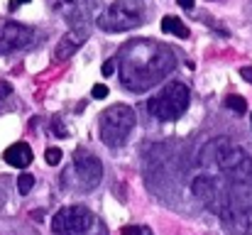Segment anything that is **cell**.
<instances>
[{"label":"cell","instance_id":"7c38bea8","mask_svg":"<svg viewBox=\"0 0 252 235\" xmlns=\"http://www.w3.org/2000/svg\"><path fill=\"white\" fill-rule=\"evenodd\" d=\"M86 42V32L84 30H71L59 44H57V49H54V62L57 64H62V62H66V59H71L74 54H76V49L81 47Z\"/></svg>","mask_w":252,"mask_h":235},{"label":"cell","instance_id":"cb8c5ba5","mask_svg":"<svg viewBox=\"0 0 252 235\" xmlns=\"http://www.w3.org/2000/svg\"><path fill=\"white\" fill-rule=\"evenodd\" d=\"M176 2H179L184 10H193V2H196V0H176Z\"/></svg>","mask_w":252,"mask_h":235},{"label":"cell","instance_id":"e0dca14e","mask_svg":"<svg viewBox=\"0 0 252 235\" xmlns=\"http://www.w3.org/2000/svg\"><path fill=\"white\" fill-rule=\"evenodd\" d=\"M62 150L59 147H49L47 152H44V159H47V164L49 167H57V164H62Z\"/></svg>","mask_w":252,"mask_h":235},{"label":"cell","instance_id":"3957f363","mask_svg":"<svg viewBox=\"0 0 252 235\" xmlns=\"http://www.w3.org/2000/svg\"><path fill=\"white\" fill-rule=\"evenodd\" d=\"M52 228L57 235H108L105 223L86 206H64L54 213Z\"/></svg>","mask_w":252,"mask_h":235},{"label":"cell","instance_id":"ac0fdd59","mask_svg":"<svg viewBox=\"0 0 252 235\" xmlns=\"http://www.w3.org/2000/svg\"><path fill=\"white\" fill-rule=\"evenodd\" d=\"M120 235H152V231L147 226H127V228H123Z\"/></svg>","mask_w":252,"mask_h":235},{"label":"cell","instance_id":"d6986e66","mask_svg":"<svg viewBox=\"0 0 252 235\" xmlns=\"http://www.w3.org/2000/svg\"><path fill=\"white\" fill-rule=\"evenodd\" d=\"M105 96H108V86H105V83H95V86L91 88V98H98V101H100V98H105Z\"/></svg>","mask_w":252,"mask_h":235},{"label":"cell","instance_id":"2e32d148","mask_svg":"<svg viewBox=\"0 0 252 235\" xmlns=\"http://www.w3.org/2000/svg\"><path fill=\"white\" fill-rule=\"evenodd\" d=\"M32 186H34V176H32V174H22V176H17V191H20L22 196L30 194Z\"/></svg>","mask_w":252,"mask_h":235},{"label":"cell","instance_id":"8992f818","mask_svg":"<svg viewBox=\"0 0 252 235\" xmlns=\"http://www.w3.org/2000/svg\"><path fill=\"white\" fill-rule=\"evenodd\" d=\"M248 159H250V157H248V152H245L240 145H235V142H230V140H225V137L211 140V142H206L203 150H201V164L208 167V169H218L220 174H233V171H238L240 167H245Z\"/></svg>","mask_w":252,"mask_h":235},{"label":"cell","instance_id":"44dd1931","mask_svg":"<svg viewBox=\"0 0 252 235\" xmlns=\"http://www.w3.org/2000/svg\"><path fill=\"white\" fill-rule=\"evenodd\" d=\"M113 71H115V62H113V59H108V62L103 64V76H110Z\"/></svg>","mask_w":252,"mask_h":235},{"label":"cell","instance_id":"8fae6325","mask_svg":"<svg viewBox=\"0 0 252 235\" xmlns=\"http://www.w3.org/2000/svg\"><path fill=\"white\" fill-rule=\"evenodd\" d=\"M95 2L98 0H49L52 10L57 15H62L64 20H69L71 25L84 22L86 17L95 10Z\"/></svg>","mask_w":252,"mask_h":235},{"label":"cell","instance_id":"7a4b0ae2","mask_svg":"<svg viewBox=\"0 0 252 235\" xmlns=\"http://www.w3.org/2000/svg\"><path fill=\"white\" fill-rule=\"evenodd\" d=\"M230 184L220 179V208L218 216L228 231L238 235H252V159L238 171L228 174Z\"/></svg>","mask_w":252,"mask_h":235},{"label":"cell","instance_id":"30bf717a","mask_svg":"<svg viewBox=\"0 0 252 235\" xmlns=\"http://www.w3.org/2000/svg\"><path fill=\"white\" fill-rule=\"evenodd\" d=\"M220 176H213V174H198L196 179H193V184H191V189H193V196L208 208V211H213L216 216H218V208H220Z\"/></svg>","mask_w":252,"mask_h":235},{"label":"cell","instance_id":"603a6c76","mask_svg":"<svg viewBox=\"0 0 252 235\" xmlns=\"http://www.w3.org/2000/svg\"><path fill=\"white\" fill-rule=\"evenodd\" d=\"M240 76L245 78L248 83H252V67H243V69H240Z\"/></svg>","mask_w":252,"mask_h":235},{"label":"cell","instance_id":"d4e9b609","mask_svg":"<svg viewBox=\"0 0 252 235\" xmlns=\"http://www.w3.org/2000/svg\"><path fill=\"white\" fill-rule=\"evenodd\" d=\"M32 218H34V221H42L44 213H42V211H32Z\"/></svg>","mask_w":252,"mask_h":235},{"label":"cell","instance_id":"5bb4252c","mask_svg":"<svg viewBox=\"0 0 252 235\" xmlns=\"http://www.w3.org/2000/svg\"><path fill=\"white\" fill-rule=\"evenodd\" d=\"M162 32H164V34H174V37H181V39L189 37V27H186L179 17H174V15H167V17L162 20Z\"/></svg>","mask_w":252,"mask_h":235},{"label":"cell","instance_id":"6da1fadb","mask_svg":"<svg viewBox=\"0 0 252 235\" xmlns=\"http://www.w3.org/2000/svg\"><path fill=\"white\" fill-rule=\"evenodd\" d=\"M174 67H176V54L167 44L155 39H132L118 54L120 83L132 93H142L157 86L162 78L174 71Z\"/></svg>","mask_w":252,"mask_h":235},{"label":"cell","instance_id":"277c9868","mask_svg":"<svg viewBox=\"0 0 252 235\" xmlns=\"http://www.w3.org/2000/svg\"><path fill=\"white\" fill-rule=\"evenodd\" d=\"M137 118H135V110L125 103H115L110 108H105L100 113V120H98V133H100V140L103 145L108 147H123L125 140L130 137L132 128H135Z\"/></svg>","mask_w":252,"mask_h":235},{"label":"cell","instance_id":"5b68a950","mask_svg":"<svg viewBox=\"0 0 252 235\" xmlns=\"http://www.w3.org/2000/svg\"><path fill=\"white\" fill-rule=\"evenodd\" d=\"M103 32H127L145 22V2L142 0H113L95 17Z\"/></svg>","mask_w":252,"mask_h":235},{"label":"cell","instance_id":"ffe728a7","mask_svg":"<svg viewBox=\"0 0 252 235\" xmlns=\"http://www.w3.org/2000/svg\"><path fill=\"white\" fill-rule=\"evenodd\" d=\"M10 93H12V86L7 81H0V98H7Z\"/></svg>","mask_w":252,"mask_h":235},{"label":"cell","instance_id":"ba28073f","mask_svg":"<svg viewBox=\"0 0 252 235\" xmlns=\"http://www.w3.org/2000/svg\"><path fill=\"white\" fill-rule=\"evenodd\" d=\"M34 30L12 20L0 22V54H12L20 49H27L34 44Z\"/></svg>","mask_w":252,"mask_h":235},{"label":"cell","instance_id":"484cf974","mask_svg":"<svg viewBox=\"0 0 252 235\" xmlns=\"http://www.w3.org/2000/svg\"><path fill=\"white\" fill-rule=\"evenodd\" d=\"M250 123H252V115H250Z\"/></svg>","mask_w":252,"mask_h":235},{"label":"cell","instance_id":"7402d4cb","mask_svg":"<svg viewBox=\"0 0 252 235\" xmlns=\"http://www.w3.org/2000/svg\"><path fill=\"white\" fill-rule=\"evenodd\" d=\"M27 2H32V0H10V5H7V7H10V12H15L20 5H27Z\"/></svg>","mask_w":252,"mask_h":235},{"label":"cell","instance_id":"4fadbf2b","mask_svg":"<svg viewBox=\"0 0 252 235\" xmlns=\"http://www.w3.org/2000/svg\"><path fill=\"white\" fill-rule=\"evenodd\" d=\"M2 159L10 164V167H15V169H25V167H30L32 164V147L27 145V142H15V145H10L5 152H2Z\"/></svg>","mask_w":252,"mask_h":235},{"label":"cell","instance_id":"52a82bcc","mask_svg":"<svg viewBox=\"0 0 252 235\" xmlns=\"http://www.w3.org/2000/svg\"><path fill=\"white\" fill-rule=\"evenodd\" d=\"M189 101H191L189 88H186L184 83H179V81H171L159 93H155V96L147 101V110H150L152 118L169 123V120H179V118L186 113Z\"/></svg>","mask_w":252,"mask_h":235},{"label":"cell","instance_id":"9a60e30c","mask_svg":"<svg viewBox=\"0 0 252 235\" xmlns=\"http://www.w3.org/2000/svg\"><path fill=\"white\" fill-rule=\"evenodd\" d=\"M225 108H230L233 113H245L248 110V103L243 96H228L225 98Z\"/></svg>","mask_w":252,"mask_h":235},{"label":"cell","instance_id":"9c48e42d","mask_svg":"<svg viewBox=\"0 0 252 235\" xmlns=\"http://www.w3.org/2000/svg\"><path fill=\"white\" fill-rule=\"evenodd\" d=\"M74 171H76L79 186L86 189V191L95 189L100 184V179H103L100 159L95 155H91V152H86V150H76V155H74Z\"/></svg>","mask_w":252,"mask_h":235}]
</instances>
